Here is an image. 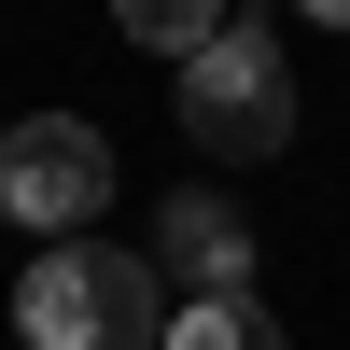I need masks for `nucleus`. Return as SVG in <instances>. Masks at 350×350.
Segmentation results:
<instances>
[{
    "mask_svg": "<svg viewBox=\"0 0 350 350\" xmlns=\"http://www.w3.org/2000/svg\"><path fill=\"white\" fill-rule=\"evenodd\" d=\"M14 336H28V350H168V308H154V252H112V239H56L42 267L14 280Z\"/></svg>",
    "mask_w": 350,
    "mask_h": 350,
    "instance_id": "nucleus-1",
    "label": "nucleus"
},
{
    "mask_svg": "<svg viewBox=\"0 0 350 350\" xmlns=\"http://www.w3.org/2000/svg\"><path fill=\"white\" fill-rule=\"evenodd\" d=\"M183 140H196V154H224V168H252V154L295 140V70H280V42H267L252 14L183 70Z\"/></svg>",
    "mask_w": 350,
    "mask_h": 350,
    "instance_id": "nucleus-2",
    "label": "nucleus"
},
{
    "mask_svg": "<svg viewBox=\"0 0 350 350\" xmlns=\"http://www.w3.org/2000/svg\"><path fill=\"white\" fill-rule=\"evenodd\" d=\"M112 196V140L84 126V112H28V126H0V224H28V239H84V211Z\"/></svg>",
    "mask_w": 350,
    "mask_h": 350,
    "instance_id": "nucleus-3",
    "label": "nucleus"
},
{
    "mask_svg": "<svg viewBox=\"0 0 350 350\" xmlns=\"http://www.w3.org/2000/svg\"><path fill=\"white\" fill-rule=\"evenodd\" d=\"M154 267L183 280V295H252V211H224L211 183L168 196V211H154Z\"/></svg>",
    "mask_w": 350,
    "mask_h": 350,
    "instance_id": "nucleus-4",
    "label": "nucleus"
},
{
    "mask_svg": "<svg viewBox=\"0 0 350 350\" xmlns=\"http://www.w3.org/2000/svg\"><path fill=\"white\" fill-rule=\"evenodd\" d=\"M112 28H126L140 56H183V70H196V56L239 28V0H112Z\"/></svg>",
    "mask_w": 350,
    "mask_h": 350,
    "instance_id": "nucleus-5",
    "label": "nucleus"
},
{
    "mask_svg": "<svg viewBox=\"0 0 350 350\" xmlns=\"http://www.w3.org/2000/svg\"><path fill=\"white\" fill-rule=\"evenodd\" d=\"M168 350H295V336H280L252 295H183L168 308Z\"/></svg>",
    "mask_w": 350,
    "mask_h": 350,
    "instance_id": "nucleus-6",
    "label": "nucleus"
},
{
    "mask_svg": "<svg viewBox=\"0 0 350 350\" xmlns=\"http://www.w3.org/2000/svg\"><path fill=\"white\" fill-rule=\"evenodd\" d=\"M295 14H323V28H350V0H295Z\"/></svg>",
    "mask_w": 350,
    "mask_h": 350,
    "instance_id": "nucleus-7",
    "label": "nucleus"
}]
</instances>
